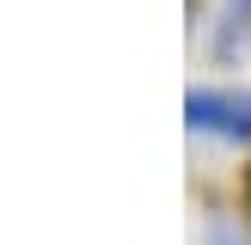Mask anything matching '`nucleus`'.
Here are the masks:
<instances>
[{
    "instance_id": "obj_2",
    "label": "nucleus",
    "mask_w": 251,
    "mask_h": 245,
    "mask_svg": "<svg viewBox=\"0 0 251 245\" xmlns=\"http://www.w3.org/2000/svg\"><path fill=\"white\" fill-rule=\"evenodd\" d=\"M208 245H251V239H245L239 227H215V233H208Z\"/></svg>"
},
{
    "instance_id": "obj_1",
    "label": "nucleus",
    "mask_w": 251,
    "mask_h": 245,
    "mask_svg": "<svg viewBox=\"0 0 251 245\" xmlns=\"http://www.w3.org/2000/svg\"><path fill=\"white\" fill-rule=\"evenodd\" d=\"M184 117L196 135H215V141H251V92L233 86H196L184 98Z\"/></svg>"
},
{
    "instance_id": "obj_3",
    "label": "nucleus",
    "mask_w": 251,
    "mask_h": 245,
    "mask_svg": "<svg viewBox=\"0 0 251 245\" xmlns=\"http://www.w3.org/2000/svg\"><path fill=\"white\" fill-rule=\"evenodd\" d=\"M227 24H251V0H227Z\"/></svg>"
}]
</instances>
